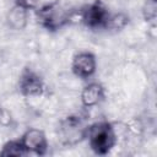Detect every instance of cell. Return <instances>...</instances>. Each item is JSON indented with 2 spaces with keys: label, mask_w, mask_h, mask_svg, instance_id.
Segmentation results:
<instances>
[{
  "label": "cell",
  "mask_w": 157,
  "mask_h": 157,
  "mask_svg": "<svg viewBox=\"0 0 157 157\" xmlns=\"http://www.w3.org/2000/svg\"><path fill=\"white\" fill-rule=\"evenodd\" d=\"M90 144L91 147L97 152V153H107L114 145L115 141V135L113 132V129L110 128L109 124L105 123H99L93 125L90 131Z\"/></svg>",
  "instance_id": "obj_1"
},
{
  "label": "cell",
  "mask_w": 157,
  "mask_h": 157,
  "mask_svg": "<svg viewBox=\"0 0 157 157\" xmlns=\"http://www.w3.org/2000/svg\"><path fill=\"white\" fill-rule=\"evenodd\" d=\"M38 18L43 26H45L49 29H55L60 26H63L67 18L69 13L58 2L49 4L43 6L38 11Z\"/></svg>",
  "instance_id": "obj_2"
},
{
  "label": "cell",
  "mask_w": 157,
  "mask_h": 157,
  "mask_svg": "<svg viewBox=\"0 0 157 157\" xmlns=\"http://www.w3.org/2000/svg\"><path fill=\"white\" fill-rule=\"evenodd\" d=\"M61 139L66 144H75L80 141L85 135V128L82 120L77 117H69L61 124Z\"/></svg>",
  "instance_id": "obj_3"
},
{
  "label": "cell",
  "mask_w": 157,
  "mask_h": 157,
  "mask_svg": "<svg viewBox=\"0 0 157 157\" xmlns=\"http://www.w3.org/2000/svg\"><path fill=\"white\" fill-rule=\"evenodd\" d=\"M108 18H109V15L105 7L101 2H94L83 11V21L90 27L105 26L108 22Z\"/></svg>",
  "instance_id": "obj_4"
},
{
  "label": "cell",
  "mask_w": 157,
  "mask_h": 157,
  "mask_svg": "<svg viewBox=\"0 0 157 157\" xmlns=\"http://www.w3.org/2000/svg\"><path fill=\"white\" fill-rule=\"evenodd\" d=\"M22 145L25 146L26 151H32L34 153H44L47 148V140L43 134V131L38 129H31L28 130L22 139Z\"/></svg>",
  "instance_id": "obj_5"
},
{
  "label": "cell",
  "mask_w": 157,
  "mask_h": 157,
  "mask_svg": "<svg viewBox=\"0 0 157 157\" xmlns=\"http://www.w3.org/2000/svg\"><path fill=\"white\" fill-rule=\"evenodd\" d=\"M72 67H74V71L76 75L81 76V77H88L94 72L96 60L92 54L81 53L75 58Z\"/></svg>",
  "instance_id": "obj_6"
},
{
  "label": "cell",
  "mask_w": 157,
  "mask_h": 157,
  "mask_svg": "<svg viewBox=\"0 0 157 157\" xmlns=\"http://www.w3.org/2000/svg\"><path fill=\"white\" fill-rule=\"evenodd\" d=\"M20 87L25 94H29V96L39 94L43 90L40 78L33 72H26L22 76L20 81Z\"/></svg>",
  "instance_id": "obj_7"
},
{
  "label": "cell",
  "mask_w": 157,
  "mask_h": 157,
  "mask_svg": "<svg viewBox=\"0 0 157 157\" xmlns=\"http://www.w3.org/2000/svg\"><path fill=\"white\" fill-rule=\"evenodd\" d=\"M101 97H102V87L98 83H91V85H88L87 87L83 88L82 94H81L82 102L87 107H91V105L97 104L99 102Z\"/></svg>",
  "instance_id": "obj_8"
},
{
  "label": "cell",
  "mask_w": 157,
  "mask_h": 157,
  "mask_svg": "<svg viewBox=\"0 0 157 157\" xmlns=\"http://www.w3.org/2000/svg\"><path fill=\"white\" fill-rule=\"evenodd\" d=\"M26 18H27V15H26V9L16 5L9 13V22L10 25L16 28V29H21L25 27L26 25Z\"/></svg>",
  "instance_id": "obj_9"
},
{
  "label": "cell",
  "mask_w": 157,
  "mask_h": 157,
  "mask_svg": "<svg viewBox=\"0 0 157 157\" xmlns=\"http://www.w3.org/2000/svg\"><path fill=\"white\" fill-rule=\"evenodd\" d=\"M27 151H26L25 146L22 145V142L11 141V142H9L4 146V150L1 151V155L2 156H22Z\"/></svg>",
  "instance_id": "obj_10"
},
{
  "label": "cell",
  "mask_w": 157,
  "mask_h": 157,
  "mask_svg": "<svg viewBox=\"0 0 157 157\" xmlns=\"http://www.w3.org/2000/svg\"><path fill=\"white\" fill-rule=\"evenodd\" d=\"M126 23V17L123 15H115L113 17L108 18V22L105 26H110L113 28H120Z\"/></svg>",
  "instance_id": "obj_11"
},
{
  "label": "cell",
  "mask_w": 157,
  "mask_h": 157,
  "mask_svg": "<svg viewBox=\"0 0 157 157\" xmlns=\"http://www.w3.org/2000/svg\"><path fill=\"white\" fill-rule=\"evenodd\" d=\"M37 1L38 0H16L17 5L23 7V9H31V7H34L37 5Z\"/></svg>",
  "instance_id": "obj_12"
}]
</instances>
